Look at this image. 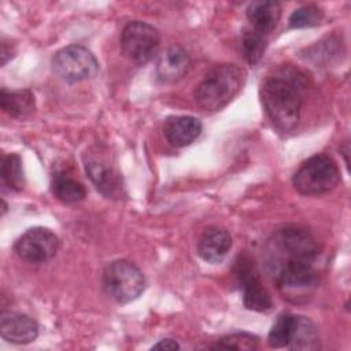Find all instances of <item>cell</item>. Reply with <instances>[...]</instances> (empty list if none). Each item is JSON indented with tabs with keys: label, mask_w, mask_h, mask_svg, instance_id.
I'll use <instances>...</instances> for the list:
<instances>
[{
	"label": "cell",
	"mask_w": 351,
	"mask_h": 351,
	"mask_svg": "<svg viewBox=\"0 0 351 351\" xmlns=\"http://www.w3.org/2000/svg\"><path fill=\"white\" fill-rule=\"evenodd\" d=\"M304 75L292 66H281L261 86V100L271 123L281 132L292 130L300 119Z\"/></svg>",
	"instance_id": "6da1fadb"
},
{
	"label": "cell",
	"mask_w": 351,
	"mask_h": 351,
	"mask_svg": "<svg viewBox=\"0 0 351 351\" xmlns=\"http://www.w3.org/2000/svg\"><path fill=\"white\" fill-rule=\"evenodd\" d=\"M318 244L314 236L300 226H284L276 230L266 243L265 263L267 271L274 274L289 262H314Z\"/></svg>",
	"instance_id": "7a4b0ae2"
},
{
	"label": "cell",
	"mask_w": 351,
	"mask_h": 351,
	"mask_svg": "<svg viewBox=\"0 0 351 351\" xmlns=\"http://www.w3.org/2000/svg\"><path fill=\"white\" fill-rule=\"evenodd\" d=\"M244 81V69L232 63L217 64L206 73L196 86L195 100L206 111H218L239 93Z\"/></svg>",
	"instance_id": "3957f363"
},
{
	"label": "cell",
	"mask_w": 351,
	"mask_h": 351,
	"mask_svg": "<svg viewBox=\"0 0 351 351\" xmlns=\"http://www.w3.org/2000/svg\"><path fill=\"white\" fill-rule=\"evenodd\" d=\"M340 171L336 162L328 155H314L308 158L293 174V188L306 196L322 195L337 186Z\"/></svg>",
	"instance_id": "277c9868"
},
{
	"label": "cell",
	"mask_w": 351,
	"mask_h": 351,
	"mask_svg": "<svg viewBox=\"0 0 351 351\" xmlns=\"http://www.w3.org/2000/svg\"><path fill=\"white\" fill-rule=\"evenodd\" d=\"M104 292L118 303L136 300L145 288V278L141 270L132 262L117 259L108 263L101 274Z\"/></svg>",
	"instance_id": "5b68a950"
},
{
	"label": "cell",
	"mask_w": 351,
	"mask_h": 351,
	"mask_svg": "<svg viewBox=\"0 0 351 351\" xmlns=\"http://www.w3.org/2000/svg\"><path fill=\"white\" fill-rule=\"evenodd\" d=\"M276 285L291 303H306L317 287V271L311 262H289L274 274Z\"/></svg>",
	"instance_id": "8992f818"
},
{
	"label": "cell",
	"mask_w": 351,
	"mask_h": 351,
	"mask_svg": "<svg viewBox=\"0 0 351 351\" xmlns=\"http://www.w3.org/2000/svg\"><path fill=\"white\" fill-rule=\"evenodd\" d=\"M52 70L64 82L75 84L93 78L99 71V63L88 48L71 44L53 55Z\"/></svg>",
	"instance_id": "52a82bcc"
},
{
	"label": "cell",
	"mask_w": 351,
	"mask_h": 351,
	"mask_svg": "<svg viewBox=\"0 0 351 351\" xmlns=\"http://www.w3.org/2000/svg\"><path fill=\"white\" fill-rule=\"evenodd\" d=\"M121 49L128 60L134 64L148 63L160 45L159 32L149 23L133 21L121 33Z\"/></svg>",
	"instance_id": "ba28073f"
},
{
	"label": "cell",
	"mask_w": 351,
	"mask_h": 351,
	"mask_svg": "<svg viewBox=\"0 0 351 351\" xmlns=\"http://www.w3.org/2000/svg\"><path fill=\"white\" fill-rule=\"evenodd\" d=\"M59 250L58 236L43 226L27 229L15 241L14 251L19 259L27 263H45L51 261Z\"/></svg>",
	"instance_id": "9c48e42d"
},
{
	"label": "cell",
	"mask_w": 351,
	"mask_h": 351,
	"mask_svg": "<svg viewBox=\"0 0 351 351\" xmlns=\"http://www.w3.org/2000/svg\"><path fill=\"white\" fill-rule=\"evenodd\" d=\"M234 273L243 288V303L252 311H267L273 302L267 289L262 285L254 262L245 255H240L234 265Z\"/></svg>",
	"instance_id": "30bf717a"
},
{
	"label": "cell",
	"mask_w": 351,
	"mask_h": 351,
	"mask_svg": "<svg viewBox=\"0 0 351 351\" xmlns=\"http://www.w3.org/2000/svg\"><path fill=\"white\" fill-rule=\"evenodd\" d=\"M0 333L8 343L27 344L38 336V325L26 314L4 311L0 317Z\"/></svg>",
	"instance_id": "8fae6325"
},
{
	"label": "cell",
	"mask_w": 351,
	"mask_h": 351,
	"mask_svg": "<svg viewBox=\"0 0 351 351\" xmlns=\"http://www.w3.org/2000/svg\"><path fill=\"white\" fill-rule=\"evenodd\" d=\"M287 347L291 350H317L319 335L315 324L304 315H287Z\"/></svg>",
	"instance_id": "7c38bea8"
},
{
	"label": "cell",
	"mask_w": 351,
	"mask_h": 351,
	"mask_svg": "<svg viewBox=\"0 0 351 351\" xmlns=\"http://www.w3.org/2000/svg\"><path fill=\"white\" fill-rule=\"evenodd\" d=\"M189 56L181 45L169 47L158 59L156 77L163 84L180 81L189 70Z\"/></svg>",
	"instance_id": "4fadbf2b"
},
{
	"label": "cell",
	"mask_w": 351,
	"mask_h": 351,
	"mask_svg": "<svg viewBox=\"0 0 351 351\" xmlns=\"http://www.w3.org/2000/svg\"><path fill=\"white\" fill-rule=\"evenodd\" d=\"M202 133V122L191 115L169 117L163 125V134L174 147L192 144Z\"/></svg>",
	"instance_id": "5bb4252c"
},
{
	"label": "cell",
	"mask_w": 351,
	"mask_h": 351,
	"mask_svg": "<svg viewBox=\"0 0 351 351\" xmlns=\"http://www.w3.org/2000/svg\"><path fill=\"white\" fill-rule=\"evenodd\" d=\"M232 248V236L222 228H208L197 241L199 256L208 263L221 262Z\"/></svg>",
	"instance_id": "9a60e30c"
},
{
	"label": "cell",
	"mask_w": 351,
	"mask_h": 351,
	"mask_svg": "<svg viewBox=\"0 0 351 351\" xmlns=\"http://www.w3.org/2000/svg\"><path fill=\"white\" fill-rule=\"evenodd\" d=\"M86 174L96 189L107 197H118L122 193V181L119 173L101 160H89L85 165Z\"/></svg>",
	"instance_id": "2e32d148"
},
{
	"label": "cell",
	"mask_w": 351,
	"mask_h": 351,
	"mask_svg": "<svg viewBox=\"0 0 351 351\" xmlns=\"http://www.w3.org/2000/svg\"><path fill=\"white\" fill-rule=\"evenodd\" d=\"M247 18L254 27L252 30L266 37L276 29L280 22L281 4L267 0L252 1L247 7Z\"/></svg>",
	"instance_id": "e0dca14e"
},
{
	"label": "cell",
	"mask_w": 351,
	"mask_h": 351,
	"mask_svg": "<svg viewBox=\"0 0 351 351\" xmlns=\"http://www.w3.org/2000/svg\"><path fill=\"white\" fill-rule=\"evenodd\" d=\"M1 110L11 118H25L34 110V96L29 89L7 90L1 89Z\"/></svg>",
	"instance_id": "ac0fdd59"
},
{
	"label": "cell",
	"mask_w": 351,
	"mask_h": 351,
	"mask_svg": "<svg viewBox=\"0 0 351 351\" xmlns=\"http://www.w3.org/2000/svg\"><path fill=\"white\" fill-rule=\"evenodd\" d=\"M52 193L63 203H77L86 196L85 186L64 173H56L52 178Z\"/></svg>",
	"instance_id": "d6986e66"
},
{
	"label": "cell",
	"mask_w": 351,
	"mask_h": 351,
	"mask_svg": "<svg viewBox=\"0 0 351 351\" xmlns=\"http://www.w3.org/2000/svg\"><path fill=\"white\" fill-rule=\"evenodd\" d=\"M1 182L10 191H21L25 185L22 160L18 154H10L1 162Z\"/></svg>",
	"instance_id": "ffe728a7"
},
{
	"label": "cell",
	"mask_w": 351,
	"mask_h": 351,
	"mask_svg": "<svg viewBox=\"0 0 351 351\" xmlns=\"http://www.w3.org/2000/svg\"><path fill=\"white\" fill-rule=\"evenodd\" d=\"M240 49L243 53V58L250 64H256L266 49V37L259 34L255 30H248L241 37Z\"/></svg>",
	"instance_id": "44dd1931"
},
{
	"label": "cell",
	"mask_w": 351,
	"mask_h": 351,
	"mask_svg": "<svg viewBox=\"0 0 351 351\" xmlns=\"http://www.w3.org/2000/svg\"><path fill=\"white\" fill-rule=\"evenodd\" d=\"M324 18V11L315 4H307L295 10L289 16L291 29L311 27L318 25Z\"/></svg>",
	"instance_id": "7402d4cb"
},
{
	"label": "cell",
	"mask_w": 351,
	"mask_h": 351,
	"mask_svg": "<svg viewBox=\"0 0 351 351\" xmlns=\"http://www.w3.org/2000/svg\"><path fill=\"white\" fill-rule=\"evenodd\" d=\"M258 347V337L245 333L237 332L228 336H223L213 348H223V350H255Z\"/></svg>",
	"instance_id": "603a6c76"
},
{
	"label": "cell",
	"mask_w": 351,
	"mask_h": 351,
	"mask_svg": "<svg viewBox=\"0 0 351 351\" xmlns=\"http://www.w3.org/2000/svg\"><path fill=\"white\" fill-rule=\"evenodd\" d=\"M287 315L288 314H282L277 318V321L273 324L269 336H267V343L270 347L274 348H281V347H287Z\"/></svg>",
	"instance_id": "cb8c5ba5"
},
{
	"label": "cell",
	"mask_w": 351,
	"mask_h": 351,
	"mask_svg": "<svg viewBox=\"0 0 351 351\" xmlns=\"http://www.w3.org/2000/svg\"><path fill=\"white\" fill-rule=\"evenodd\" d=\"M152 348H154V350H178L180 346H178V343H177L176 340H173V339H163V340H160L159 343L154 344Z\"/></svg>",
	"instance_id": "d4e9b609"
},
{
	"label": "cell",
	"mask_w": 351,
	"mask_h": 351,
	"mask_svg": "<svg viewBox=\"0 0 351 351\" xmlns=\"http://www.w3.org/2000/svg\"><path fill=\"white\" fill-rule=\"evenodd\" d=\"M10 58H12V51L7 49V43L5 40H3L1 41V66H4Z\"/></svg>",
	"instance_id": "484cf974"
}]
</instances>
